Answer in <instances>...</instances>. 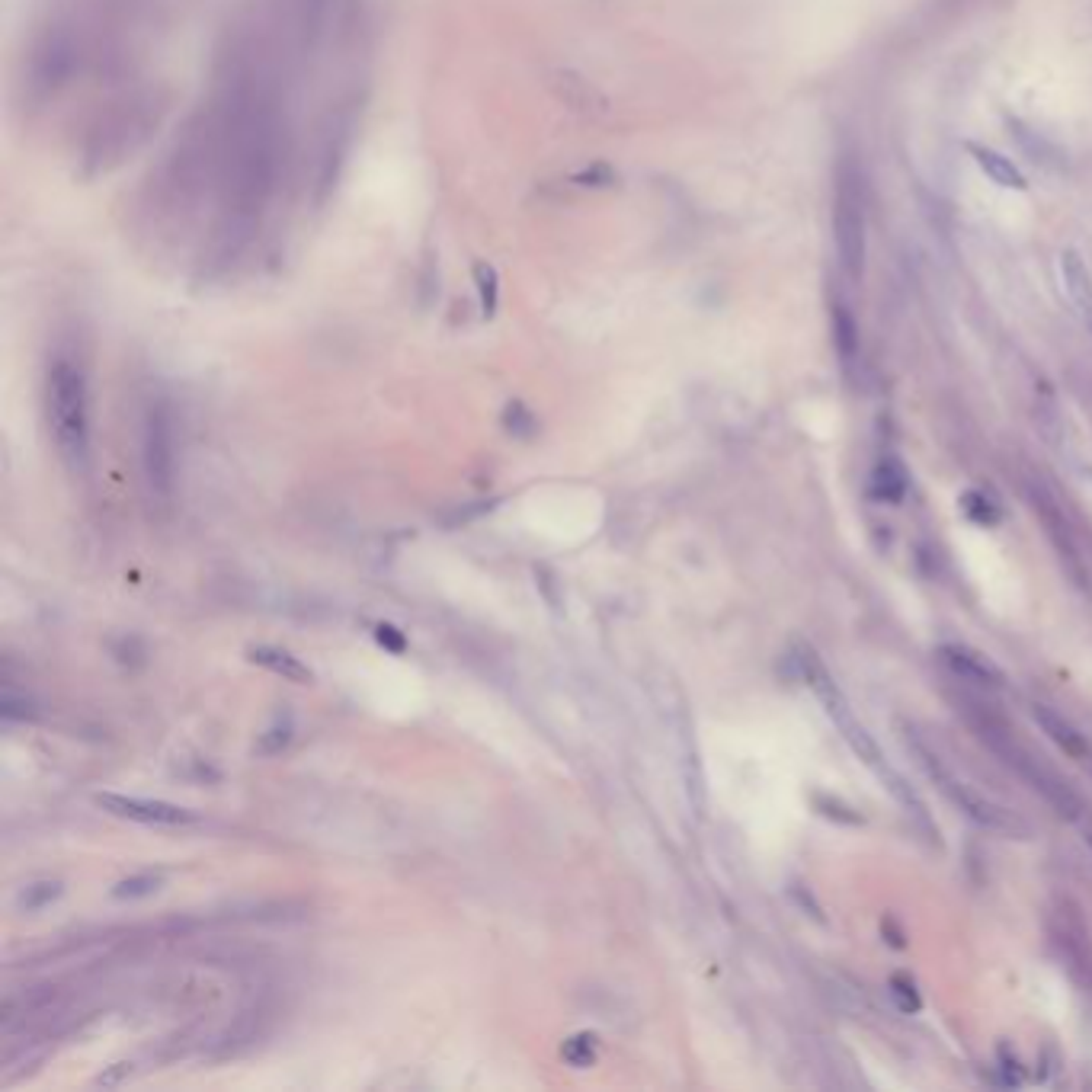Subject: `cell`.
Here are the masks:
<instances>
[{
	"label": "cell",
	"instance_id": "9",
	"mask_svg": "<svg viewBox=\"0 0 1092 1092\" xmlns=\"http://www.w3.org/2000/svg\"><path fill=\"white\" fill-rule=\"evenodd\" d=\"M1058 269H1060L1063 292H1067L1076 317H1080V324L1089 330V337H1092V276H1089L1086 263L1073 250H1067V253H1060Z\"/></svg>",
	"mask_w": 1092,
	"mask_h": 1092
},
{
	"label": "cell",
	"instance_id": "12",
	"mask_svg": "<svg viewBox=\"0 0 1092 1092\" xmlns=\"http://www.w3.org/2000/svg\"><path fill=\"white\" fill-rule=\"evenodd\" d=\"M871 491H875V497L888 500V504H897L907 494V471L901 461L884 458L875 474H871Z\"/></svg>",
	"mask_w": 1092,
	"mask_h": 1092
},
{
	"label": "cell",
	"instance_id": "3",
	"mask_svg": "<svg viewBox=\"0 0 1092 1092\" xmlns=\"http://www.w3.org/2000/svg\"><path fill=\"white\" fill-rule=\"evenodd\" d=\"M907 747L914 750L917 763L926 769V776L935 782V785H939V791L945 794V798L952 801L965 817H971L978 827L993 830V833H999V837H1029V824H1025V820H1019L1012 811H1006L1003 804L990 801L987 794L974 791L965 779H958L952 769L942 763L939 753H932L926 743L914 734V730H907Z\"/></svg>",
	"mask_w": 1092,
	"mask_h": 1092
},
{
	"label": "cell",
	"instance_id": "5",
	"mask_svg": "<svg viewBox=\"0 0 1092 1092\" xmlns=\"http://www.w3.org/2000/svg\"><path fill=\"white\" fill-rule=\"evenodd\" d=\"M141 461H145V481H148L151 497L167 504L173 494V423H171V407L164 401H154L145 410Z\"/></svg>",
	"mask_w": 1092,
	"mask_h": 1092
},
{
	"label": "cell",
	"instance_id": "13",
	"mask_svg": "<svg viewBox=\"0 0 1092 1092\" xmlns=\"http://www.w3.org/2000/svg\"><path fill=\"white\" fill-rule=\"evenodd\" d=\"M961 510H965L968 519H974L978 525H987V529L999 522V507L981 491H968L965 497H961Z\"/></svg>",
	"mask_w": 1092,
	"mask_h": 1092
},
{
	"label": "cell",
	"instance_id": "18",
	"mask_svg": "<svg viewBox=\"0 0 1092 1092\" xmlns=\"http://www.w3.org/2000/svg\"><path fill=\"white\" fill-rule=\"evenodd\" d=\"M814 804H817V811L820 814H824V817H833V820H840V824H862V814H858L855 811V807H843L840 801H833V798H827V794H814Z\"/></svg>",
	"mask_w": 1092,
	"mask_h": 1092
},
{
	"label": "cell",
	"instance_id": "10",
	"mask_svg": "<svg viewBox=\"0 0 1092 1092\" xmlns=\"http://www.w3.org/2000/svg\"><path fill=\"white\" fill-rule=\"evenodd\" d=\"M1032 715H1035V721L1045 727V734H1048L1051 740H1055L1060 750H1067V753L1073 756V760H1080V763H1086V766L1092 763V747L1086 743V737H1083V734H1076V730H1073L1067 721H1063L1060 715L1051 712L1048 705H1032Z\"/></svg>",
	"mask_w": 1092,
	"mask_h": 1092
},
{
	"label": "cell",
	"instance_id": "2",
	"mask_svg": "<svg viewBox=\"0 0 1092 1092\" xmlns=\"http://www.w3.org/2000/svg\"><path fill=\"white\" fill-rule=\"evenodd\" d=\"M48 423L55 433L64 461L81 471L90 455V404H87V375L81 359L71 353H55L48 363Z\"/></svg>",
	"mask_w": 1092,
	"mask_h": 1092
},
{
	"label": "cell",
	"instance_id": "7",
	"mask_svg": "<svg viewBox=\"0 0 1092 1092\" xmlns=\"http://www.w3.org/2000/svg\"><path fill=\"white\" fill-rule=\"evenodd\" d=\"M97 804L102 811H109L115 817H128L138 820V824H161V827H179V824H192L196 814L186 811V807L167 804V801H148V798H125V794H100Z\"/></svg>",
	"mask_w": 1092,
	"mask_h": 1092
},
{
	"label": "cell",
	"instance_id": "14",
	"mask_svg": "<svg viewBox=\"0 0 1092 1092\" xmlns=\"http://www.w3.org/2000/svg\"><path fill=\"white\" fill-rule=\"evenodd\" d=\"M888 990H891V999H894V1006L901 1009V1012H920L922 999H920V990H917V984L910 981L907 974H894V978H891V984H888Z\"/></svg>",
	"mask_w": 1092,
	"mask_h": 1092
},
{
	"label": "cell",
	"instance_id": "1",
	"mask_svg": "<svg viewBox=\"0 0 1092 1092\" xmlns=\"http://www.w3.org/2000/svg\"><path fill=\"white\" fill-rule=\"evenodd\" d=\"M289 161L286 74L273 38L250 26L218 51L212 84L154 173L158 235H196L192 260L228 273L260 240Z\"/></svg>",
	"mask_w": 1092,
	"mask_h": 1092
},
{
	"label": "cell",
	"instance_id": "16",
	"mask_svg": "<svg viewBox=\"0 0 1092 1092\" xmlns=\"http://www.w3.org/2000/svg\"><path fill=\"white\" fill-rule=\"evenodd\" d=\"M978 161H981L984 171L996 179V183H1003V186H1022L1019 171H1016V167H1012V164H1006L1003 158H999V154H993V151H981V158H978Z\"/></svg>",
	"mask_w": 1092,
	"mask_h": 1092
},
{
	"label": "cell",
	"instance_id": "17",
	"mask_svg": "<svg viewBox=\"0 0 1092 1092\" xmlns=\"http://www.w3.org/2000/svg\"><path fill=\"white\" fill-rule=\"evenodd\" d=\"M58 894H61V884L58 881H38V884H30V888L23 891L20 901H23L26 910H38V907H45V904L55 901Z\"/></svg>",
	"mask_w": 1092,
	"mask_h": 1092
},
{
	"label": "cell",
	"instance_id": "20",
	"mask_svg": "<svg viewBox=\"0 0 1092 1092\" xmlns=\"http://www.w3.org/2000/svg\"><path fill=\"white\" fill-rule=\"evenodd\" d=\"M289 740H292V727H289V724H282V727L266 730V734L260 737V743H256V750L266 753V756H273V753H279L282 747H286Z\"/></svg>",
	"mask_w": 1092,
	"mask_h": 1092
},
{
	"label": "cell",
	"instance_id": "11",
	"mask_svg": "<svg viewBox=\"0 0 1092 1092\" xmlns=\"http://www.w3.org/2000/svg\"><path fill=\"white\" fill-rule=\"evenodd\" d=\"M250 660L266 666V670L279 673L282 679H289V683H299V686L311 683V679H314L311 670H307V666L299 657H292L289 650H279V648H253L250 650Z\"/></svg>",
	"mask_w": 1092,
	"mask_h": 1092
},
{
	"label": "cell",
	"instance_id": "4",
	"mask_svg": "<svg viewBox=\"0 0 1092 1092\" xmlns=\"http://www.w3.org/2000/svg\"><path fill=\"white\" fill-rule=\"evenodd\" d=\"M794 663H798V670H801V679H804V683L817 692V699H820V702H824V712L830 715V721L840 727V734H843V737H846V743H850V747H853V753H855L858 760H862V763L871 769V773H875V776L881 779V782L888 779V776L894 773V769H891L888 763H884L881 747L875 743V737H871L868 730H865V724L853 715L850 702H846V696H843L840 686H837V679H833V676L827 673V666L817 660V653H814L811 648H807V645H798V650H794Z\"/></svg>",
	"mask_w": 1092,
	"mask_h": 1092
},
{
	"label": "cell",
	"instance_id": "19",
	"mask_svg": "<svg viewBox=\"0 0 1092 1092\" xmlns=\"http://www.w3.org/2000/svg\"><path fill=\"white\" fill-rule=\"evenodd\" d=\"M161 884V875H135V878H125L115 884V897H145V894H154Z\"/></svg>",
	"mask_w": 1092,
	"mask_h": 1092
},
{
	"label": "cell",
	"instance_id": "22",
	"mask_svg": "<svg viewBox=\"0 0 1092 1092\" xmlns=\"http://www.w3.org/2000/svg\"><path fill=\"white\" fill-rule=\"evenodd\" d=\"M1083 840H1086V846H1092V820L1089 824H1083Z\"/></svg>",
	"mask_w": 1092,
	"mask_h": 1092
},
{
	"label": "cell",
	"instance_id": "15",
	"mask_svg": "<svg viewBox=\"0 0 1092 1092\" xmlns=\"http://www.w3.org/2000/svg\"><path fill=\"white\" fill-rule=\"evenodd\" d=\"M561 1055H564V1060L571 1063V1067H589V1063L596 1060V1038L593 1035H574L571 1042H564Z\"/></svg>",
	"mask_w": 1092,
	"mask_h": 1092
},
{
	"label": "cell",
	"instance_id": "21",
	"mask_svg": "<svg viewBox=\"0 0 1092 1092\" xmlns=\"http://www.w3.org/2000/svg\"><path fill=\"white\" fill-rule=\"evenodd\" d=\"M375 638H378V645H381V648H388V650H394V653H401V650L407 648L404 635L397 632L394 625H375Z\"/></svg>",
	"mask_w": 1092,
	"mask_h": 1092
},
{
	"label": "cell",
	"instance_id": "6",
	"mask_svg": "<svg viewBox=\"0 0 1092 1092\" xmlns=\"http://www.w3.org/2000/svg\"><path fill=\"white\" fill-rule=\"evenodd\" d=\"M343 0H286L289 42L302 55H311L327 42L330 26L337 23Z\"/></svg>",
	"mask_w": 1092,
	"mask_h": 1092
},
{
	"label": "cell",
	"instance_id": "8",
	"mask_svg": "<svg viewBox=\"0 0 1092 1092\" xmlns=\"http://www.w3.org/2000/svg\"><path fill=\"white\" fill-rule=\"evenodd\" d=\"M942 660L945 666L952 670L955 676L968 679V683H978V686H1003L1006 676L1003 670L990 660L984 657L981 650H974L968 645H942Z\"/></svg>",
	"mask_w": 1092,
	"mask_h": 1092
}]
</instances>
